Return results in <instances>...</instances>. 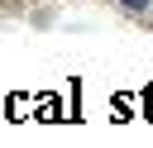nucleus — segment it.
I'll use <instances>...</instances> for the list:
<instances>
[{
    "mask_svg": "<svg viewBox=\"0 0 153 148\" xmlns=\"http://www.w3.org/2000/svg\"><path fill=\"white\" fill-rule=\"evenodd\" d=\"M120 5H124L129 14H148V0H120Z\"/></svg>",
    "mask_w": 153,
    "mask_h": 148,
    "instance_id": "f257e3e1",
    "label": "nucleus"
},
{
    "mask_svg": "<svg viewBox=\"0 0 153 148\" xmlns=\"http://www.w3.org/2000/svg\"><path fill=\"white\" fill-rule=\"evenodd\" d=\"M148 14H153V0H148Z\"/></svg>",
    "mask_w": 153,
    "mask_h": 148,
    "instance_id": "f03ea898",
    "label": "nucleus"
}]
</instances>
